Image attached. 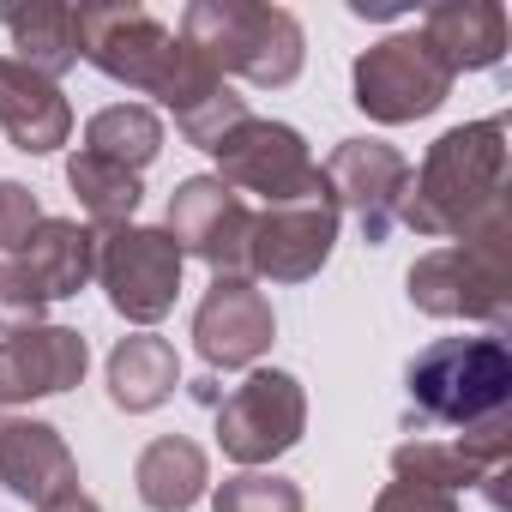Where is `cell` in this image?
Returning <instances> with one entry per match:
<instances>
[{
	"label": "cell",
	"instance_id": "1",
	"mask_svg": "<svg viewBox=\"0 0 512 512\" xmlns=\"http://www.w3.org/2000/svg\"><path fill=\"white\" fill-rule=\"evenodd\" d=\"M79 61H91L103 79L127 91L157 97L175 115V133L199 151H217V139L253 115L247 97L229 91V79H217L163 19H151L133 0L79 7Z\"/></svg>",
	"mask_w": 512,
	"mask_h": 512
},
{
	"label": "cell",
	"instance_id": "2",
	"mask_svg": "<svg viewBox=\"0 0 512 512\" xmlns=\"http://www.w3.org/2000/svg\"><path fill=\"white\" fill-rule=\"evenodd\" d=\"M398 223L428 241H470L482 229H500L506 223V115L440 133L422 169H410Z\"/></svg>",
	"mask_w": 512,
	"mask_h": 512
},
{
	"label": "cell",
	"instance_id": "3",
	"mask_svg": "<svg viewBox=\"0 0 512 512\" xmlns=\"http://www.w3.org/2000/svg\"><path fill=\"white\" fill-rule=\"evenodd\" d=\"M404 434H494L512 410V350L500 332L434 338L404 368Z\"/></svg>",
	"mask_w": 512,
	"mask_h": 512
},
{
	"label": "cell",
	"instance_id": "4",
	"mask_svg": "<svg viewBox=\"0 0 512 512\" xmlns=\"http://www.w3.org/2000/svg\"><path fill=\"white\" fill-rule=\"evenodd\" d=\"M217 79H247L260 91H284L302 79L308 61V37L296 25V13L266 7V0H193L175 31Z\"/></svg>",
	"mask_w": 512,
	"mask_h": 512
},
{
	"label": "cell",
	"instance_id": "5",
	"mask_svg": "<svg viewBox=\"0 0 512 512\" xmlns=\"http://www.w3.org/2000/svg\"><path fill=\"white\" fill-rule=\"evenodd\" d=\"M404 290H410V308L428 320H476L500 332L512 320V223L422 253Z\"/></svg>",
	"mask_w": 512,
	"mask_h": 512
},
{
	"label": "cell",
	"instance_id": "6",
	"mask_svg": "<svg viewBox=\"0 0 512 512\" xmlns=\"http://www.w3.org/2000/svg\"><path fill=\"white\" fill-rule=\"evenodd\" d=\"M217 181L235 187V193H260L266 211L272 205H308V199H326V175L308 151V139L290 127V121H260L247 115L241 127H229L217 139Z\"/></svg>",
	"mask_w": 512,
	"mask_h": 512
},
{
	"label": "cell",
	"instance_id": "7",
	"mask_svg": "<svg viewBox=\"0 0 512 512\" xmlns=\"http://www.w3.org/2000/svg\"><path fill=\"white\" fill-rule=\"evenodd\" d=\"M302 434H308V392L284 368H253L217 404V446L241 470H260V464L284 458L290 446H302Z\"/></svg>",
	"mask_w": 512,
	"mask_h": 512
},
{
	"label": "cell",
	"instance_id": "8",
	"mask_svg": "<svg viewBox=\"0 0 512 512\" xmlns=\"http://www.w3.org/2000/svg\"><path fill=\"white\" fill-rule=\"evenodd\" d=\"M181 247L169 241V229L151 223H121V229H97V284L109 296V308L133 326H157L175 296H181Z\"/></svg>",
	"mask_w": 512,
	"mask_h": 512
},
{
	"label": "cell",
	"instance_id": "9",
	"mask_svg": "<svg viewBox=\"0 0 512 512\" xmlns=\"http://www.w3.org/2000/svg\"><path fill=\"white\" fill-rule=\"evenodd\" d=\"M356 109L380 127H404L434 115L452 97V73L440 67V55L422 43V31H398L386 43H374L368 55H356Z\"/></svg>",
	"mask_w": 512,
	"mask_h": 512
},
{
	"label": "cell",
	"instance_id": "10",
	"mask_svg": "<svg viewBox=\"0 0 512 512\" xmlns=\"http://www.w3.org/2000/svg\"><path fill=\"white\" fill-rule=\"evenodd\" d=\"M169 241L181 260L211 266V278H247V241H253V205L223 187L217 175H187L169 193Z\"/></svg>",
	"mask_w": 512,
	"mask_h": 512
},
{
	"label": "cell",
	"instance_id": "11",
	"mask_svg": "<svg viewBox=\"0 0 512 512\" xmlns=\"http://www.w3.org/2000/svg\"><path fill=\"white\" fill-rule=\"evenodd\" d=\"M320 175H326L332 211H350L362 223V241L368 247H380L398 229V211H404V193H410L404 151H392L386 139H344L320 163Z\"/></svg>",
	"mask_w": 512,
	"mask_h": 512
},
{
	"label": "cell",
	"instance_id": "12",
	"mask_svg": "<svg viewBox=\"0 0 512 512\" xmlns=\"http://www.w3.org/2000/svg\"><path fill=\"white\" fill-rule=\"evenodd\" d=\"M278 338V314L266 302V290L253 278H211V290L193 308V350L205 356V368H260V356Z\"/></svg>",
	"mask_w": 512,
	"mask_h": 512
},
{
	"label": "cell",
	"instance_id": "13",
	"mask_svg": "<svg viewBox=\"0 0 512 512\" xmlns=\"http://www.w3.org/2000/svg\"><path fill=\"white\" fill-rule=\"evenodd\" d=\"M338 247V211L332 199L308 205H272L253 211V241H247V278L266 284H308Z\"/></svg>",
	"mask_w": 512,
	"mask_h": 512
},
{
	"label": "cell",
	"instance_id": "14",
	"mask_svg": "<svg viewBox=\"0 0 512 512\" xmlns=\"http://www.w3.org/2000/svg\"><path fill=\"white\" fill-rule=\"evenodd\" d=\"M91 344L73 326H31L0 338V404H31V398H61L85 380Z\"/></svg>",
	"mask_w": 512,
	"mask_h": 512
},
{
	"label": "cell",
	"instance_id": "15",
	"mask_svg": "<svg viewBox=\"0 0 512 512\" xmlns=\"http://www.w3.org/2000/svg\"><path fill=\"white\" fill-rule=\"evenodd\" d=\"M512 464V434L494 428V434H410L392 446V476L398 482H428V488H476V482H494L500 470Z\"/></svg>",
	"mask_w": 512,
	"mask_h": 512
},
{
	"label": "cell",
	"instance_id": "16",
	"mask_svg": "<svg viewBox=\"0 0 512 512\" xmlns=\"http://www.w3.org/2000/svg\"><path fill=\"white\" fill-rule=\"evenodd\" d=\"M0 482L25 506H55L61 494H79V458L61 440V428L37 416H0Z\"/></svg>",
	"mask_w": 512,
	"mask_h": 512
},
{
	"label": "cell",
	"instance_id": "17",
	"mask_svg": "<svg viewBox=\"0 0 512 512\" xmlns=\"http://www.w3.org/2000/svg\"><path fill=\"white\" fill-rule=\"evenodd\" d=\"M0 133L25 157H49L73 139V103L61 97V85L13 55H0Z\"/></svg>",
	"mask_w": 512,
	"mask_h": 512
},
{
	"label": "cell",
	"instance_id": "18",
	"mask_svg": "<svg viewBox=\"0 0 512 512\" xmlns=\"http://www.w3.org/2000/svg\"><path fill=\"white\" fill-rule=\"evenodd\" d=\"M422 43L440 55V67L458 73H488L506 55V7L500 0H440L422 13Z\"/></svg>",
	"mask_w": 512,
	"mask_h": 512
},
{
	"label": "cell",
	"instance_id": "19",
	"mask_svg": "<svg viewBox=\"0 0 512 512\" xmlns=\"http://www.w3.org/2000/svg\"><path fill=\"white\" fill-rule=\"evenodd\" d=\"M19 266L43 290V302H67L97 278V229L79 217H43L19 247Z\"/></svg>",
	"mask_w": 512,
	"mask_h": 512
},
{
	"label": "cell",
	"instance_id": "20",
	"mask_svg": "<svg viewBox=\"0 0 512 512\" xmlns=\"http://www.w3.org/2000/svg\"><path fill=\"white\" fill-rule=\"evenodd\" d=\"M181 386V356L169 338L157 332H133L109 350V404L127 416H145L157 404H169Z\"/></svg>",
	"mask_w": 512,
	"mask_h": 512
},
{
	"label": "cell",
	"instance_id": "21",
	"mask_svg": "<svg viewBox=\"0 0 512 512\" xmlns=\"http://www.w3.org/2000/svg\"><path fill=\"white\" fill-rule=\"evenodd\" d=\"M0 25L13 31V61H25L31 73L61 85V73L79 67V7H61V0L13 7V0H0Z\"/></svg>",
	"mask_w": 512,
	"mask_h": 512
},
{
	"label": "cell",
	"instance_id": "22",
	"mask_svg": "<svg viewBox=\"0 0 512 512\" xmlns=\"http://www.w3.org/2000/svg\"><path fill=\"white\" fill-rule=\"evenodd\" d=\"M133 482H139V500L151 512H187L193 500H205V482H211V458L199 440L187 434H157L139 464H133Z\"/></svg>",
	"mask_w": 512,
	"mask_h": 512
},
{
	"label": "cell",
	"instance_id": "23",
	"mask_svg": "<svg viewBox=\"0 0 512 512\" xmlns=\"http://www.w3.org/2000/svg\"><path fill=\"white\" fill-rule=\"evenodd\" d=\"M67 187H73L79 211L91 217V229H121V223H133V211H139V199H145V181H139L133 169L97 157V151H73V157H67Z\"/></svg>",
	"mask_w": 512,
	"mask_h": 512
},
{
	"label": "cell",
	"instance_id": "24",
	"mask_svg": "<svg viewBox=\"0 0 512 512\" xmlns=\"http://www.w3.org/2000/svg\"><path fill=\"white\" fill-rule=\"evenodd\" d=\"M85 151H97V157H109V163L139 175L163 151V121L145 103H109V109H97L85 121Z\"/></svg>",
	"mask_w": 512,
	"mask_h": 512
},
{
	"label": "cell",
	"instance_id": "25",
	"mask_svg": "<svg viewBox=\"0 0 512 512\" xmlns=\"http://www.w3.org/2000/svg\"><path fill=\"white\" fill-rule=\"evenodd\" d=\"M211 506L217 512H308L302 488L290 476H278V470H241V476H229L211 494Z\"/></svg>",
	"mask_w": 512,
	"mask_h": 512
},
{
	"label": "cell",
	"instance_id": "26",
	"mask_svg": "<svg viewBox=\"0 0 512 512\" xmlns=\"http://www.w3.org/2000/svg\"><path fill=\"white\" fill-rule=\"evenodd\" d=\"M43 290L25 278L19 260H0V338H13V332H31L43 326Z\"/></svg>",
	"mask_w": 512,
	"mask_h": 512
},
{
	"label": "cell",
	"instance_id": "27",
	"mask_svg": "<svg viewBox=\"0 0 512 512\" xmlns=\"http://www.w3.org/2000/svg\"><path fill=\"white\" fill-rule=\"evenodd\" d=\"M43 223V205L25 181H0V253H19L31 229Z\"/></svg>",
	"mask_w": 512,
	"mask_h": 512
},
{
	"label": "cell",
	"instance_id": "28",
	"mask_svg": "<svg viewBox=\"0 0 512 512\" xmlns=\"http://www.w3.org/2000/svg\"><path fill=\"white\" fill-rule=\"evenodd\" d=\"M374 512H458V494L428 488V482H398V476H392V482L380 488Z\"/></svg>",
	"mask_w": 512,
	"mask_h": 512
},
{
	"label": "cell",
	"instance_id": "29",
	"mask_svg": "<svg viewBox=\"0 0 512 512\" xmlns=\"http://www.w3.org/2000/svg\"><path fill=\"white\" fill-rule=\"evenodd\" d=\"M43 512H103V506H97L91 494H61V500H55V506H43Z\"/></svg>",
	"mask_w": 512,
	"mask_h": 512
},
{
	"label": "cell",
	"instance_id": "30",
	"mask_svg": "<svg viewBox=\"0 0 512 512\" xmlns=\"http://www.w3.org/2000/svg\"><path fill=\"white\" fill-rule=\"evenodd\" d=\"M350 13L356 19H398L404 7H386V0H374V7H368V0H350Z\"/></svg>",
	"mask_w": 512,
	"mask_h": 512
}]
</instances>
